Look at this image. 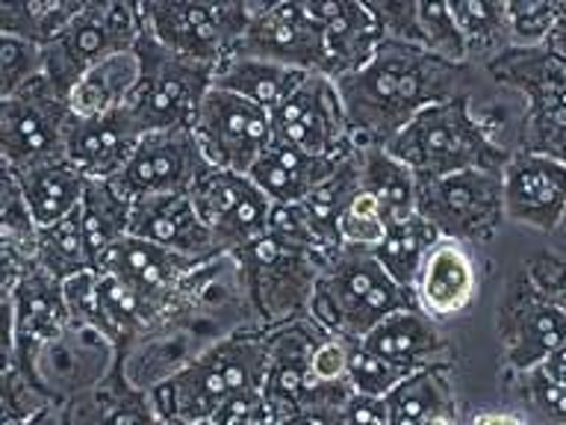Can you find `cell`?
<instances>
[{
	"label": "cell",
	"mask_w": 566,
	"mask_h": 425,
	"mask_svg": "<svg viewBox=\"0 0 566 425\" xmlns=\"http://www.w3.org/2000/svg\"><path fill=\"white\" fill-rule=\"evenodd\" d=\"M272 124L277 145L313 157L339 159L357 148L336 80L316 71L274 110Z\"/></svg>",
	"instance_id": "4fadbf2b"
},
{
	"label": "cell",
	"mask_w": 566,
	"mask_h": 425,
	"mask_svg": "<svg viewBox=\"0 0 566 425\" xmlns=\"http://www.w3.org/2000/svg\"><path fill=\"white\" fill-rule=\"evenodd\" d=\"M48 51L21 35L0 33V101L33 83L44 74Z\"/></svg>",
	"instance_id": "f35d334b"
},
{
	"label": "cell",
	"mask_w": 566,
	"mask_h": 425,
	"mask_svg": "<svg viewBox=\"0 0 566 425\" xmlns=\"http://www.w3.org/2000/svg\"><path fill=\"white\" fill-rule=\"evenodd\" d=\"M389 221L380 210V204L369 193H363L348 204V210L339 219V239L343 248H357V251H375L387 239Z\"/></svg>",
	"instance_id": "ee69618b"
},
{
	"label": "cell",
	"mask_w": 566,
	"mask_h": 425,
	"mask_svg": "<svg viewBox=\"0 0 566 425\" xmlns=\"http://www.w3.org/2000/svg\"><path fill=\"white\" fill-rule=\"evenodd\" d=\"M201 266L198 260L180 257L175 251L145 242V239L124 237L109 255L101 260L95 272L113 274L118 281L139 296L148 308H154L159 317H166V310L175 308L180 299L186 281L192 278Z\"/></svg>",
	"instance_id": "e0dca14e"
},
{
	"label": "cell",
	"mask_w": 566,
	"mask_h": 425,
	"mask_svg": "<svg viewBox=\"0 0 566 425\" xmlns=\"http://www.w3.org/2000/svg\"><path fill=\"white\" fill-rule=\"evenodd\" d=\"M537 372H543L552 384L566 390V345H560V349H555V352L548 354L546 361L537 366Z\"/></svg>",
	"instance_id": "f5cc1de1"
},
{
	"label": "cell",
	"mask_w": 566,
	"mask_h": 425,
	"mask_svg": "<svg viewBox=\"0 0 566 425\" xmlns=\"http://www.w3.org/2000/svg\"><path fill=\"white\" fill-rule=\"evenodd\" d=\"M313 18L322 24L327 51V77L339 80L357 74L378 53L387 33L369 3H307Z\"/></svg>",
	"instance_id": "603a6c76"
},
{
	"label": "cell",
	"mask_w": 566,
	"mask_h": 425,
	"mask_svg": "<svg viewBox=\"0 0 566 425\" xmlns=\"http://www.w3.org/2000/svg\"><path fill=\"white\" fill-rule=\"evenodd\" d=\"M416 212L451 242L493 237L504 219L502 172L469 168L449 177L419 180Z\"/></svg>",
	"instance_id": "8fae6325"
},
{
	"label": "cell",
	"mask_w": 566,
	"mask_h": 425,
	"mask_svg": "<svg viewBox=\"0 0 566 425\" xmlns=\"http://www.w3.org/2000/svg\"><path fill=\"white\" fill-rule=\"evenodd\" d=\"M142 80V62L136 48L115 53L97 62L71 86L69 104L77 118H95V115L115 113L130 106Z\"/></svg>",
	"instance_id": "4316f807"
},
{
	"label": "cell",
	"mask_w": 566,
	"mask_h": 425,
	"mask_svg": "<svg viewBox=\"0 0 566 425\" xmlns=\"http://www.w3.org/2000/svg\"><path fill=\"white\" fill-rule=\"evenodd\" d=\"M83 425H159L154 398L133 390L106 393L83 407Z\"/></svg>",
	"instance_id": "ab89813d"
},
{
	"label": "cell",
	"mask_w": 566,
	"mask_h": 425,
	"mask_svg": "<svg viewBox=\"0 0 566 425\" xmlns=\"http://www.w3.org/2000/svg\"><path fill=\"white\" fill-rule=\"evenodd\" d=\"M35 263L44 266L60 281H69L74 274L86 272V269H95L92 257H88L80 210L65 216V219L51 225V228H39V255H35Z\"/></svg>",
	"instance_id": "8d00e7d4"
},
{
	"label": "cell",
	"mask_w": 566,
	"mask_h": 425,
	"mask_svg": "<svg viewBox=\"0 0 566 425\" xmlns=\"http://www.w3.org/2000/svg\"><path fill=\"white\" fill-rule=\"evenodd\" d=\"M159 425H189V423H175V419H159ZM198 425H210V423H198Z\"/></svg>",
	"instance_id": "680465c9"
},
{
	"label": "cell",
	"mask_w": 566,
	"mask_h": 425,
	"mask_svg": "<svg viewBox=\"0 0 566 425\" xmlns=\"http://www.w3.org/2000/svg\"><path fill=\"white\" fill-rule=\"evenodd\" d=\"M130 210L133 201L115 189L113 180H88L86 184V195L80 204V219H83L88 257H92L95 269L127 237Z\"/></svg>",
	"instance_id": "1f68e13d"
},
{
	"label": "cell",
	"mask_w": 566,
	"mask_h": 425,
	"mask_svg": "<svg viewBox=\"0 0 566 425\" xmlns=\"http://www.w3.org/2000/svg\"><path fill=\"white\" fill-rule=\"evenodd\" d=\"M422 425H454V419H428V423H422Z\"/></svg>",
	"instance_id": "6f0895ef"
},
{
	"label": "cell",
	"mask_w": 566,
	"mask_h": 425,
	"mask_svg": "<svg viewBox=\"0 0 566 425\" xmlns=\"http://www.w3.org/2000/svg\"><path fill=\"white\" fill-rule=\"evenodd\" d=\"M360 195V157L357 148L336 166V172L327 177L325 184L318 186L316 193L307 195L298 204L304 216H307L310 228L316 234V239L327 251H339L343 239H339V219L348 210V204Z\"/></svg>",
	"instance_id": "4dcf8cb0"
},
{
	"label": "cell",
	"mask_w": 566,
	"mask_h": 425,
	"mask_svg": "<svg viewBox=\"0 0 566 425\" xmlns=\"http://www.w3.org/2000/svg\"><path fill=\"white\" fill-rule=\"evenodd\" d=\"M83 3H0V33L21 35L48 48L65 33Z\"/></svg>",
	"instance_id": "74e56055"
},
{
	"label": "cell",
	"mask_w": 566,
	"mask_h": 425,
	"mask_svg": "<svg viewBox=\"0 0 566 425\" xmlns=\"http://www.w3.org/2000/svg\"><path fill=\"white\" fill-rule=\"evenodd\" d=\"M345 425H389L387 402L354 393L352 405H348V423Z\"/></svg>",
	"instance_id": "816d5d0a"
},
{
	"label": "cell",
	"mask_w": 566,
	"mask_h": 425,
	"mask_svg": "<svg viewBox=\"0 0 566 425\" xmlns=\"http://www.w3.org/2000/svg\"><path fill=\"white\" fill-rule=\"evenodd\" d=\"M237 283L265 322H295L310 313V299L331 255L301 251L263 234L233 255Z\"/></svg>",
	"instance_id": "5b68a950"
},
{
	"label": "cell",
	"mask_w": 566,
	"mask_h": 425,
	"mask_svg": "<svg viewBox=\"0 0 566 425\" xmlns=\"http://www.w3.org/2000/svg\"><path fill=\"white\" fill-rule=\"evenodd\" d=\"M192 131L212 168L239 175H251V168L274 145L272 113L216 86L203 97Z\"/></svg>",
	"instance_id": "7c38bea8"
},
{
	"label": "cell",
	"mask_w": 566,
	"mask_h": 425,
	"mask_svg": "<svg viewBox=\"0 0 566 425\" xmlns=\"http://www.w3.org/2000/svg\"><path fill=\"white\" fill-rule=\"evenodd\" d=\"M543 51H548L555 60H560L566 65V9H564V15L557 18V24L555 30L548 33L546 44H543Z\"/></svg>",
	"instance_id": "db71d44e"
},
{
	"label": "cell",
	"mask_w": 566,
	"mask_h": 425,
	"mask_svg": "<svg viewBox=\"0 0 566 425\" xmlns=\"http://www.w3.org/2000/svg\"><path fill=\"white\" fill-rule=\"evenodd\" d=\"M451 15L458 21L460 33L467 39L469 62L472 60H499L504 51H511V30H507V12L504 3H484V0H458L449 3Z\"/></svg>",
	"instance_id": "d590c367"
},
{
	"label": "cell",
	"mask_w": 566,
	"mask_h": 425,
	"mask_svg": "<svg viewBox=\"0 0 566 425\" xmlns=\"http://www.w3.org/2000/svg\"><path fill=\"white\" fill-rule=\"evenodd\" d=\"M352 349V361H348V384L357 396L387 398L392 390L405 379H410L413 372L398 370L392 363L380 361L375 354H369L360 345H348Z\"/></svg>",
	"instance_id": "f6af8a7d"
},
{
	"label": "cell",
	"mask_w": 566,
	"mask_h": 425,
	"mask_svg": "<svg viewBox=\"0 0 566 425\" xmlns=\"http://www.w3.org/2000/svg\"><path fill=\"white\" fill-rule=\"evenodd\" d=\"M269 363V336L230 334L189 357L186 366L159 384L150 398L159 419L210 423L228 398L263 387Z\"/></svg>",
	"instance_id": "7a4b0ae2"
},
{
	"label": "cell",
	"mask_w": 566,
	"mask_h": 425,
	"mask_svg": "<svg viewBox=\"0 0 566 425\" xmlns=\"http://www.w3.org/2000/svg\"><path fill=\"white\" fill-rule=\"evenodd\" d=\"M136 53L142 62V80L130 101L133 118L142 133L192 127L203 97L210 95L216 65L177 56L142 27Z\"/></svg>",
	"instance_id": "8992f818"
},
{
	"label": "cell",
	"mask_w": 566,
	"mask_h": 425,
	"mask_svg": "<svg viewBox=\"0 0 566 425\" xmlns=\"http://www.w3.org/2000/svg\"><path fill=\"white\" fill-rule=\"evenodd\" d=\"M566 3H539V0H520V3H504L507 12V30L511 44L520 51L543 48L548 33L555 30L557 18L564 15Z\"/></svg>",
	"instance_id": "7bdbcfd3"
},
{
	"label": "cell",
	"mask_w": 566,
	"mask_h": 425,
	"mask_svg": "<svg viewBox=\"0 0 566 425\" xmlns=\"http://www.w3.org/2000/svg\"><path fill=\"white\" fill-rule=\"evenodd\" d=\"M307 74H313V71L286 69V65H277V62L230 53L228 60H221L216 65L212 86L221 89V92H230V95L245 97L251 104L274 113L304 83Z\"/></svg>",
	"instance_id": "83f0119b"
},
{
	"label": "cell",
	"mask_w": 566,
	"mask_h": 425,
	"mask_svg": "<svg viewBox=\"0 0 566 425\" xmlns=\"http://www.w3.org/2000/svg\"><path fill=\"white\" fill-rule=\"evenodd\" d=\"M387 151L419 180L449 177L469 168L502 172L511 163V154L486 133L484 122L472 113L469 95L428 106L405 131L389 139Z\"/></svg>",
	"instance_id": "277c9868"
},
{
	"label": "cell",
	"mask_w": 566,
	"mask_h": 425,
	"mask_svg": "<svg viewBox=\"0 0 566 425\" xmlns=\"http://www.w3.org/2000/svg\"><path fill=\"white\" fill-rule=\"evenodd\" d=\"M7 425H56L51 416H33L30 423H7Z\"/></svg>",
	"instance_id": "9f6ffc18"
},
{
	"label": "cell",
	"mask_w": 566,
	"mask_h": 425,
	"mask_svg": "<svg viewBox=\"0 0 566 425\" xmlns=\"http://www.w3.org/2000/svg\"><path fill=\"white\" fill-rule=\"evenodd\" d=\"M142 35L136 3H83L65 33L48 44L44 77L69 95L71 86L106 56L133 51Z\"/></svg>",
	"instance_id": "9c48e42d"
},
{
	"label": "cell",
	"mask_w": 566,
	"mask_h": 425,
	"mask_svg": "<svg viewBox=\"0 0 566 425\" xmlns=\"http://www.w3.org/2000/svg\"><path fill=\"white\" fill-rule=\"evenodd\" d=\"M493 74L528 95L525 148L566 163V65L543 48H511L490 62Z\"/></svg>",
	"instance_id": "30bf717a"
},
{
	"label": "cell",
	"mask_w": 566,
	"mask_h": 425,
	"mask_svg": "<svg viewBox=\"0 0 566 425\" xmlns=\"http://www.w3.org/2000/svg\"><path fill=\"white\" fill-rule=\"evenodd\" d=\"M504 219L555 230L566 219V163L520 151L502 168Z\"/></svg>",
	"instance_id": "d6986e66"
},
{
	"label": "cell",
	"mask_w": 566,
	"mask_h": 425,
	"mask_svg": "<svg viewBox=\"0 0 566 425\" xmlns=\"http://www.w3.org/2000/svg\"><path fill=\"white\" fill-rule=\"evenodd\" d=\"M360 189L380 204L389 225L410 219L419 201V177L398 163L384 145H357Z\"/></svg>",
	"instance_id": "f546056e"
},
{
	"label": "cell",
	"mask_w": 566,
	"mask_h": 425,
	"mask_svg": "<svg viewBox=\"0 0 566 425\" xmlns=\"http://www.w3.org/2000/svg\"><path fill=\"white\" fill-rule=\"evenodd\" d=\"M74 122L69 95L51 80L39 77L21 92L0 101V154L7 172H30L44 163L65 159L69 131Z\"/></svg>",
	"instance_id": "52a82bcc"
},
{
	"label": "cell",
	"mask_w": 566,
	"mask_h": 425,
	"mask_svg": "<svg viewBox=\"0 0 566 425\" xmlns=\"http://www.w3.org/2000/svg\"><path fill=\"white\" fill-rule=\"evenodd\" d=\"M389 425H422L428 419H454V398L442 366L413 372L387 398Z\"/></svg>",
	"instance_id": "836d02e7"
},
{
	"label": "cell",
	"mask_w": 566,
	"mask_h": 425,
	"mask_svg": "<svg viewBox=\"0 0 566 425\" xmlns=\"http://www.w3.org/2000/svg\"><path fill=\"white\" fill-rule=\"evenodd\" d=\"M189 195L224 255H233L269 230L274 204L251 175L210 168Z\"/></svg>",
	"instance_id": "2e32d148"
},
{
	"label": "cell",
	"mask_w": 566,
	"mask_h": 425,
	"mask_svg": "<svg viewBox=\"0 0 566 425\" xmlns=\"http://www.w3.org/2000/svg\"><path fill=\"white\" fill-rule=\"evenodd\" d=\"M348 361H352V349L334 336H327L325 343L318 345L313 352V381L316 384H331V381H345L348 379Z\"/></svg>",
	"instance_id": "f907efd6"
},
{
	"label": "cell",
	"mask_w": 566,
	"mask_h": 425,
	"mask_svg": "<svg viewBox=\"0 0 566 425\" xmlns=\"http://www.w3.org/2000/svg\"><path fill=\"white\" fill-rule=\"evenodd\" d=\"M478 292L475 260L460 242L440 239L416 278V308L431 319H451L472 304Z\"/></svg>",
	"instance_id": "cb8c5ba5"
},
{
	"label": "cell",
	"mask_w": 566,
	"mask_h": 425,
	"mask_svg": "<svg viewBox=\"0 0 566 425\" xmlns=\"http://www.w3.org/2000/svg\"><path fill=\"white\" fill-rule=\"evenodd\" d=\"M416 308L413 292L401 290L371 251L339 248L322 269L307 317L345 345L363 343L396 310Z\"/></svg>",
	"instance_id": "3957f363"
},
{
	"label": "cell",
	"mask_w": 566,
	"mask_h": 425,
	"mask_svg": "<svg viewBox=\"0 0 566 425\" xmlns=\"http://www.w3.org/2000/svg\"><path fill=\"white\" fill-rule=\"evenodd\" d=\"M192 127L145 133L113 186L124 198L139 201L150 195H189L210 172Z\"/></svg>",
	"instance_id": "5bb4252c"
},
{
	"label": "cell",
	"mask_w": 566,
	"mask_h": 425,
	"mask_svg": "<svg viewBox=\"0 0 566 425\" xmlns=\"http://www.w3.org/2000/svg\"><path fill=\"white\" fill-rule=\"evenodd\" d=\"M327 334L310 317L286 322L269 336V363H265L263 393L265 405L272 411L274 423L283 419L304 402L313 381V352L325 343Z\"/></svg>",
	"instance_id": "ffe728a7"
},
{
	"label": "cell",
	"mask_w": 566,
	"mask_h": 425,
	"mask_svg": "<svg viewBox=\"0 0 566 425\" xmlns=\"http://www.w3.org/2000/svg\"><path fill=\"white\" fill-rule=\"evenodd\" d=\"M127 237L145 239L198 263H212L224 257L210 228L203 225L192 195H150L133 201Z\"/></svg>",
	"instance_id": "44dd1931"
},
{
	"label": "cell",
	"mask_w": 566,
	"mask_h": 425,
	"mask_svg": "<svg viewBox=\"0 0 566 425\" xmlns=\"http://www.w3.org/2000/svg\"><path fill=\"white\" fill-rule=\"evenodd\" d=\"M440 239L442 237L437 234L431 221H424L419 212H413L410 219L389 225L387 239L371 255L378 257V263L387 269L389 278L401 290L413 292L416 278H419L424 260H428V255H431Z\"/></svg>",
	"instance_id": "d6a6232c"
},
{
	"label": "cell",
	"mask_w": 566,
	"mask_h": 425,
	"mask_svg": "<svg viewBox=\"0 0 566 425\" xmlns=\"http://www.w3.org/2000/svg\"><path fill=\"white\" fill-rule=\"evenodd\" d=\"M210 425H277L274 423L272 411L265 405V398L260 390H248L239 396L228 398L224 405L216 411Z\"/></svg>",
	"instance_id": "681fc988"
},
{
	"label": "cell",
	"mask_w": 566,
	"mask_h": 425,
	"mask_svg": "<svg viewBox=\"0 0 566 425\" xmlns=\"http://www.w3.org/2000/svg\"><path fill=\"white\" fill-rule=\"evenodd\" d=\"M233 53L286 69L327 71L325 33L307 3H254V15Z\"/></svg>",
	"instance_id": "9a60e30c"
},
{
	"label": "cell",
	"mask_w": 566,
	"mask_h": 425,
	"mask_svg": "<svg viewBox=\"0 0 566 425\" xmlns=\"http://www.w3.org/2000/svg\"><path fill=\"white\" fill-rule=\"evenodd\" d=\"M566 345V308L560 304H537L522 310L513 331L511 361L522 372L537 370L548 354Z\"/></svg>",
	"instance_id": "e575fe53"
},
{
	"label": "cell",
	"mask_w": 566,
	"mask_h": 425,
	"mask_svg": "<svg viewBox=\"0 0 566 425\" xmlns=\"http://www.w3.org/2000/svg\"><path fill=\"white\" fill-rule=\"evenodd\" d=\"M142 136L145 133L127 106L115 110V113L95 115V118L74 115L69 145H65V159L86 180H113L130 163Z\"/></svg>",
	"instance_id": "7402d4cb"
},
{
	"label": "cell",
	"mask_w": 566,
	"mask_h": 425,
	"mask_svg": "<svg viewBox=\"0 0 566 425\" xmlns=\"http://www.w3.org/2000/svg\"><path fill=\"white\" fill-rule=\"evenodd\" d=\"M472 62L433 56L416 44L384 39L369 65L336 80L357 145H384L428 106L469 95Z\"/></svg>",
	"instance_id": "6da1fadb"
},
{
	"label": "cell",
	"mask_w": 566,
	"mask_h": 425,
	"mask_svg": "<svg viewBox=\"0 0 566 425\" xmlns=\"http://www.w3.org/2000/svg\"><path fill=\"white\" fill-rule=\"evenodd\" d=\"M142 27L177 56L219 65L237 51L254 3H136Z\"/></svg>",
	"instance_id": "ba28073f"
},
{
	"label": "cell",
	"mask_w": 566,
	"mask_h": 425,
	"mask_svg": "<svg viewBox=\"0 0 566 425\" xmlns=\"http://www.w3.org/2000/svg\"><path fill=\"white\" fill-rule=\"evenodd\" d=\"M357 345L398 370L422 372L428 366H442L440 357L449 343L428 313L419 308H405L384 319L378 328H371Z\"/></svg>",
	"instance_id": "d4e9b609"
},
{
	"label": "cell",
	"mask_w": 566,
	"mask_h": 425,
	"mask_svg": "<svg viewBox=\"0 0 566 425\" xmlns=\"http://www.w3.org/2000/svg\"><path fill=\"white\" fill-rule=\"evenodd\" d=\"M522 398H525V407L534 414L531 425H566V390L552 384L543 372H525Z\"/></svg>",
	"instance_id": "bcb514c9"
},
{
	"label": "cell",
	"mask_w": 566,
	"mask_h": 425,
	"mask_svg": "<svg viewBox=\"0 0 566 425\" xmlns=\"http://www.w3.org/2000/svg\"><path fill=\"white\" fill-rule=\"evenodd\" d=\"M419 30H422V48L433 56L467 65L469 48L460 33L458 21L451 15L449 3H419Z\"/></svg>",
	"instance_id": "b9f144b4"
},
{
	"label": "cell",
	"mask_w": 566,
	"mask_h": 425,
	"mask_svg": "<svg viewBox=\"0 0 566 425\" xmlns=\"http://www.w3.org/2000/svg\"><path fill=\"white\" fill-rule=\"evenodd\" d=\"M343 159L345 157H313V154L274 142L260 157V163L251 168V177L272 204H301L334 175Z\"/></svg>",
	"instance_id": "484cf974"
},
{
	"label": "cell",
	"mask_w": 566,
	"mask_h": 425,
	"mask_svg": "<svg viewBox=\"0 0 566 425\" xmlns=\"http://www.w3.org/2000/svg\"><path fill=\"white\" fill-rule=\"evenodd\" d=\"M15 180L21 186V195H24L27 210L39 228H51L71 212H77L88 184L69 159H56V163H44V166L30 168V172H21V175H15Z\"/></svg>",
	"instance_id": "f1b7e54d"
},
{
	"label": "cell",
	"mask_w": 566,
	"mask_h": 425,
	"mask_svg": "<svg viewBox=\"0 0 566 425\" xmlns=\"http://www.w3.org/2000/svg\"><path fill=\"white\" fill-rule=\"evenodd\" d=\"M352 398L354 390L348 379L313 384L304 402L283 419V425H345Z\"/></svg>",
	"instance_id": "60d3db41"
},
{
	"label": "cell",
	"mask_w": 566,
	"mask_h": 425,
	"mask_svg": "<svg viewBox=\"0 0 566 425\" xmlns=\"http://www.w3.org/2000/svg\"><path fill=\"white\" fill-rule=\"evenodd\" d=\"M378 15L384 33L392 42H405L422 48V30H419V3H369Z\"/></svg>",
	"instance_id": "c3c4849f"
},
{
	"label": "cell",
	"mask_w": 566,
	"mask_h": 425,
	"mask_svg": "<svg viewBox=\"0 0 566 425\" xmlns=\"http://www.w3.org/2000/svg\"><path fill=\"white\" fill-rule=\"evenodd\" d=\"M472 425H531V423L516 414H478Z\"/></svg>",
	"instance_id": "11a10c76"
},
{
	"label": "cell",
	"mask_w": 566,
	"mask_h": 425,
	"mask_svg": "<svg viewBox=\"0 0 566 425\" xmlns=\"http://www.w3.org/2000/svg\"><path fill=\"white\" fill-rule=\"evenodd\" d=\"M269 237H274L283 246L301 248V251H318V255H334L327 251L316 239L313 228H310L307 216L301 210L298 204H274L272 219H269Z\"/></svg>",
	"instance_id": "7dc6e473"
},
{
	"label": "cell",
	"mask_w": 566,
	"mask_h": 425,
	"mask_svg": "<svg viewBox=\"0 0 566 425\" xmlns=\"http://www.w3.org/2000/svg\"><path fill=\"white\" fill-rule=\"evenodd\" d=\"M7 301V354L15 352L18 340L35 345L56 343L74 325L65 290L44 266L30 263L15 283L3 287Z\"/></svg>",
	"instance_id": "ac0fdd59"
}]
</instances>
